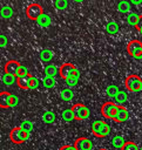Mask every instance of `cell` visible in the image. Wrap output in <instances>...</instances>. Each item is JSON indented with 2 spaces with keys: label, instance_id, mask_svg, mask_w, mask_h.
Instances as JSON below:
<instances>
[{
  "label": "cell",
  "instance_id": "b9f144b4",
  "mask_svg": "<svg viewBox=\"0 0 142 150\" xmlns=\"http://www.w3.org/2000/svg\"><path fill=\"white\" fill-rule=\"evenodd\" d=\"M140 150H142V144H141V146H140Z\"/></svg>",
  "mask_w": 142,
  "mask_h": 150
},
{
  "label": "cell",
  "instance_id": "d4e9b609",
  "mask_svg": "<svg viewBox=\"0 0 142 150\" xmlns=\"http://www.w3.org/2000/svg\"><path fill=\"white\" fill-rule=\"evenodd\" d=\"M55 83H56V80H55V77L45 76V77H43V80H42V84H43V87H45V88H47V89H50V88H53V87L55 86Z\"/></svg>",
  "mask_w": 142,
  "mask_h": 150
},
{
  "label": "cell",
  "instance_id": "3957f363",
  "mask_svg": "<svg viewBox=\"0 0 142 150\" xmlns=\"http://www.w3.org/2000/svg\"><path fill=\"white\" fill-rule=\"evenodd\" d=\"M29 135H31V134L23 131L20 127H15V128H13V129L11 130V132H9V138H11V141H12L14 144H22V143H25V142L29 138Z\"/></svg>",
  "mask_w": 142,
  "mask_h": 150
},
{
  "label": "cell",
  "instance_id": "5b68a950",
  "mask_svg": "<svg viewBox=\"0 0 142 150\" xmlns=\"http://www.w3.org/2000/svg\"><path fill=\"white\" fill-rule=\"evenodd\" d=\"M72 110L74 112L75 120H77V121H83V120L88 118V116H89V109L87 108V105H84L82 103L74 104Z\"/></svg>",
  "mask_w": 142,
  "mask_h": 150
},
{
  "label": "cell",
  "instance_id": "ba28073f",
  "mask_svg": "<svg viewBox=\"0 0 142 150\" xmlns=\"http://www.w3.org/2000/svg\"><path fill=\"white\" fill-rule=\"evenodd\" d=\"M116 109H117V105L114 102L108 101V102H106V103L102 104V107H101V114H102V116L104 118L113 120V117H114V115L116 112Z\"/></svg>",
  "mask_w": 142,
  "mask_h": 150
},
{
  "label": "cell",
  "instance_id": "83f0119b",
  "mask_svg": "<svg viewBox=\"0 0 142 150\" xmlns=\"http://www.w3.org/2000/svg\"><path fill=\"white\" fill-rule=\"evenodd\" d=\"M12 15H13V9H12V7H9V6H4V7L1 8V16H2L4 19H9V18H12Z\"/></svg>",
  "mask_w": 142,
  "mask_h": 150
},
{
  "label": "cell",
  "instance_id": "7402d4cb",
  "mask_svg": "<svg viewBox=\"0 0 142 150\" xmlns=\"http://www.w3.org/2000/svg\"><path fill=\"white\" fill-rule=\"evenodd\" d=\"M73 96H74V94L69 88H65L60 91V97L62 101H70L73 98Z\"/></svg>",
  "mask_w": 142,
  "mask_h": 150
},
{
  "label": "cell",
  "instance_id": "d6a6232c",
  "mask_svg": "<svg viewBox=\"0 0 142 150\" xmlns=\"http://www.w3.org/2000/svg\"><path fill=\"white\" fill-rule=\"evenodd\" d=\"M77 81H79V80L75 79V77H69V79L66 80V84H67L68 87H74V86H76Z\"/></svg>",
  "mask_w": 142,
  "mask_h": 150
},
{
  "label": "cell",
  "instance_id": "30bf717a",
  "mask_svg": "<svg viewBox=\"0 0 142 150\" xmlns=\"http://www.w3.org/2000/svg\"><path fill=\"white\" fill-rule=\"evenodd\" d=\"M21 64L15 61V60H9L8 62H6L5 67H4V73L5 74H11V75H14L16 76V74L19 73V69H20Z\"/></svg>",
  "mask_w": 142,
  "mask_h": 150
},
{
  "label": "cell",
  "instance_id": "603a6c76",
  "mask_svg": "<svg viewBox=\"0 0 142 150\" xmlns=\"http://www.w3.org/2000/svg\"><path fill=\"white\" fill-rule=\"evenodd\" d=\"M55 118H56V116H55V114H54L53 111H46V112L42 115V121H43L45 123H47V124L54 123V122H55Z\"/></svg>",
  "mask_w": 142,
  "mask_h": 150
},
{
  "label": "cell",
  "instance_id": "4316f807",
  "mask_svg": "<svg viewBox=\"0 0 142 150\" xmlns=\"http://www.w3.org/2000/svg\"><path fill=\"white\" fill-rule=\"evenodd\" d=\"M23 131H26V132H28V134H31L32 132V130H33V123L31 122V121H28V120H25V121H22L21 122V124L19 125Z\"/></svg>",
  "mask_w": 142,
  "mask_h": 150
},
{
  "label": "cell",
  "instance_id": "1f68e13d",
  "mask_svg": "<svg viewBox=\"0 0 142 150\" xmlns=\"http://www.w3.org/2000/svg\"><path fill=\"white\" fill-rule=\"evenodd\" d=\"M25 75H28V70H27L26 66H22V64H21V67H20V69H19V73L16 74V79H18V77H21V76H25Z\"/></svg>",
  "mask_w": 142,
  "mask_h": 150
},
{
  "label": "cell",
  "instance_id": "ffe728a7",
  "mask_svg": "<svg viewBox=\"0 0 142 150\" xmlns=\"http://www.w3.org/2000/svg\"><path fill=\"white\" fill-rule=\"evenodd\" d=\"M106 32L110 35H114L119 32V25L115 22V21H110L106 25Z\"/></svg>",
  "mask_w": 142,
  "mask_h": 150
},
{
  "label": "cell",
  "instance_id": "f35d334b",
  "mask_svg": "<svg viewBox=\"0 0 142 150\" xmlns=\"http://www.w3.org/2000/svg\"><path fill=\"white\" fill-rule=\"evenodd\" d=\"M73 77H75V79H77V80L80 79V71H79V69H77V70H76V71L74 73V75H73Z\"/></svg>",
  "mask_w": 142,
  "mask_h": 150
},
{
  "label": "cell",
  "instance_id": "9a60e30c",
  "mask_svg": "<svg viewBox=\"0 0 142 150\" xmlns=\"http://www.w3.org/2000/svg\"><path fill=\"white\" fill-rule=\"evenodd\" d=\"M39 56H40V60H41L42 62H49V61L53 59V56H54V53H53L50 49H48V48H45V49H42V50L40 52Z\"/></svg>",
  "mask_w": 142,
  "mask_h": 150
},
{
  "label": "cell",
  "instance_id": "f546056e",
  "mask_svg": "<svg viewBox=\"0 0 142 150\" xmlns=\"http://www.w3.org/2000/svg\"><path fill=\"white\" fill-rule=\"evenodd\" d=\"M121 150H138V146H137L136 143H134L131 141H127Z\"/></svg>",
  "mask_w": 142,
  "mask_h": 150
},
{
  "label": "cell",
  "instance_id": "7bdbcfd3",
  "mask_svg": "<svg viewBox=\"0 0 142 150\" xmlns=\"http://www.w3.org/2000/svg\"><path fill=\"white\" fill-rule=\"evenodd\" d=\"M141 34H142V33H141Z\"/></svg>",
  "mask_w": 142,
  "mask_h": 150
},
{
  "label": "cell",
  "instance_id": "277c9868",
  "mask_svg": "<svg viewBox=\"0 0 142 150\" xmlns=\"http://www.w3.org/2000/svg\"><path fill=\"white\" fill-rule=\"evenodd\" d=\"M127 52L135 59H142V42L140 40H131L127 45Z\"/></svg>",
  "mask_w": 142,
  "mask_h": 150
},
{
  "label": "cell",
  "instance_id": "7a4b0ae2",
  "mask_svg": "<svg viewBox=\"0 0 142 150\" xmlns=\"http://www.w3.org/2000/svg\"><path fill=\"white\" fill-rule=\"evenodd\" d=\"M124 87L128 91L137 93L142 89V79L138 75H129L124 80Z\"/></svg>",
  "mask_w": 142,
  "mask_h": 150
},
{
  "label": "cell",
  "instance_id": "44dd1931",
  "mask_svg": "<svg viewBox=\"0 0 142 150\" xmlns=\"http://www.w3.org/2000/svg\"><path fill=\"white\" fill-rule=\"evenodd\" d=\"M45 74H46V76L55 77V75L59 74V68H56L54 64H48L45 68Z\"/></svg>",
  "mask_w": 142,
  "mask_h": 150
},
{
  "label": "cell",
  "instance_id": "ab89813d",
  "mask_svg": "<svg viewBox=\"0 0 142 150\" xmlns=\"http://www.w3.org/2000/svg\"><path fill=\"white\" fill-rule=\"evenodd\" d=\"M129 2H130V5H131V4H134V5H137V4H141L142 1H141V0H138V1H137V0H130Z\"/></svg>",
  "mask_w": 142,
  "mask_h": 150
},
{
  "label": "cell",
  "instance_id": "4dcf8cb0",
  "mask_svg": "<svg viewBox=\"0 0 142 150\" xmlns=\"http://www.w3.org/2000/svg\"><path fill=\"white\" fill-rule=\"evenodd\" d=\"M54 6L58 9H66L68 7V1L67 0H56V1H54Z\"/></svg>",
  "mask_w": 142,
  "mask_h": 150
},
{
  "label": "cell",
  "instance_id": "e0dca14e",
  "mask_svg": "<svg viewBox=\"0 0 142 150\" xmlns=\"http://www.w3.org/2000/svg\"><path fill=\"white\" fill-rule=\"evenodd\" d=\"M126 142H127V141H124V138H123L122 136H120V135L114 136L113 139H111V144H113V146L116 148V149H120V150L123 148V145L126 144Z\"/></svg>",
  "mask_w": 142,
  "mask_h": 150
},
{
  "label": "cell",
  "instance_id": "2e32d148",
  "mask_svg": "<svg viewBox=\"0 0 142 150\" xmlns=\"http://www.w3.org/2000/svg\"><path fill=\"white\" fill-rule=\"evenodd\" d=\"M127 98H128V94H127V91H124V90H120L119 94L116 95V97L114 98V103H115L116 105H122V103H124V102L127 101Z\"/></svg>",
  "mask_w": 142,
  "mask_h": 150
},
{
  "label": "cell",
  "instance_id": "8fae6325",
  "mask_svg": "<svg viewBox=\"0 0 142 150\" xmlns=\"http://www.w3.org/2000/svg\"><path fill=\"white\" fill-rule=\"evenodd\" d=\"M128 115H129V112H128L127 108H124L123 105H117V109H116V112L113 117V121L119 122V123L124 122L128 120Z\"/></svg>",
  "mask_w": 142,
  "mask_h": 150
},
{
  "label": "cell",
  "instance_id": "7c38bea8",
  "mask_svg": "<svg viewBox=\"0 0 142 150\" xmlns=\"http://www.w3.org/2000/svg\"><path fill=\"white\" fill-rule=\"evenodd\" d=\"M32 80H33V76L31 74L28 75H25V76H21V77H18L16 80V83L19 86V88L26 90V89H31V83H32Z\"/></svg>",
  "mask_w": 142,
  "mask_h": 150
},
{
  "label": "cell",
  "instance_id": "8d00e7d4",
  "mask_svg": "<svg viewBox=\"0 0 142 150\" xmlns=\"http://www.w3.org/2000/svg\"><path fill=\"white\" fill-rule=\"evenodd\" d=\"M0 46L1 47H6L7 46V38L4 34L0 35Z\"/></svg>",
  "mask_w": 142,
  "mask_h": 150
},
{
  "label": "cell",
  "instance_id": "5bb4252c",
  "mask_svg": "<svg viewBox=\"0 0 142 150\" xmlns=\"http://www.w3.org/2000/svg\"><path fill=\"white\" fill-rule=\"evenodd\" d=\"M50 21H52V20H50V16L43 12V13L40 15V18L36 20V23H38L41 28H47V27L50 25Z\"/></svg>",
  "mask_w": 142,
  "mask_h": 150
},
{
  "label": "cell",
  "instance_id": "8992f818",
  "mask_svg": "<svg viewBox=\"0 0 142 150\" xmlns=\"http://www.w3.org/2000/svg\"><path fill=\"white\" fill-rule=\"evenodd\" d=\"M76 70H77V68L73 63L66 62V63H63V64L60 66V68H59V75H60L61 79H63L66 81L67 79L73 77V75H74V73Z\"/></svg>",
  "mask_w": 142,
  "mask_h": 150
},
{
  "label": "cell",
  "instance_id": "60d3db41",
  "mask_svg": "<svg viewBox=\"0 0 142 150\" xmlns=\"http://www.w3.org/2000/svg\"><path fill=\"white\" fill-rule=\"evenodd\" d=\"M99 150H108V149H103V148H102V149H99Z\"/></svg>",
  "mask_w": 142,
  "mask_h": 150
},
{
  "label": "cell",
  "instance_id": "cb8c5ba5",
  "mask_svg": "<svg viewBox=\"0 0 142 150\" xmlns=\"http://www.w3.org/2000/svg\"><path fill=\"white\" fill-rule=\"evenodd\" d=\"M15 80H18L16 76L11 75V74H5V73H4V75H2V77H1L2 83L6 84V86H12V84L15 82Z\"/></svg>",
  "mask_w": 142,
  "mask_h": 150
},
{
  "label": "cell",
  "instance_id": "9c48e42d",
  "mask_svg": "<svg viewBox=\"0 0 142 150\" xmlns=\"http://www.w3.org/2000/svg\"><path fill=\"white\" fill-rule=\"evenodd\" d=\"M74 146L76 150H92L93 143L88 137H79L74 142Z\"/></svg>",
  "mask_w": 142,
  "mask_h": 150
},
{
  "label": "cell",
  "instance_id": "f1b7e54d",
  "mask_svg": "<svg viewBox=\"0 0 142 150\" xmlns=\"http://www.w3.org/2000/svg\"><path fill=\"white\" fill-rule=\"evenodd\" d=\"M137 19H138V15L136 13H129V15L127 16V22L131 26H136Z\"/></svg>",
  "mask_w": 142,
  "mask_h": 150
},
{
  "label": "cell",
  "instance_id": "e575fe53",
  "mask_svg": "<svg viewBox=\"0 0 142 150\" xmlns=\"http://www.w3.org/2000/svg\"><path fill=\"white\" fill-rule=\"evenodd\" d=\"M39 79H36V77H34L33 76V80H32V83H31V89H36L38 87H39Z\"/></svg>",
  "mask_w": 142,
  "mask_h": 150
},
{
  "label": "cell",
  "instance_id": "74e56055",
  "mask_svg": "<svg viewBox=\"0 0 142 150\" xmlns=\"http://www.w3.org/2000/svg\"><path fill=\"white\" fill-rule=\"evenodd\" d=\"M60 150H76V149H75V146H74V145H70V144H66V145L61 146V148H60Z\"/></svg>",
  "mask_w": 142,
  "mask_h": 150
},
{
  "label": "cell",
  "instance_id": "d6986e66",
  "mask_svg": "<svg viewBox=\"0 0 142 150\" xmlns=\"http://www.w3.org/2000/svg\"><path fill=\"white\" fill-rule=\"evenodd\" d=\"M117 11L120 13H129L130 11V2L127 0H122L117 4Z\"/></svg>",
  "mask_w": 142,
  "mask_h": 150
},
{
  "label": "cell",
  "instance_id": "52a82bcc",
  "mask_svg": "<svg viewBox=\"0 0 142 150\" xmlns=\"http://www.w3.org/2000/svg\"><path fill=\"white\" fill-rule=\"evenodd\" d=\"M42 13H43V9H42L41 5H39V4H36V2L31 4V5L27 7V9H26V14H27L28 19L35 20V21L40 18V15H41Z\"/></svg>",
  "mask_w": 142,
  "mask_h": 150
},
{
  "label": "cell",
  "instance_id": "d590c367",
  "mask_svg": "<svg viewBox=\"0 0 142 150\" xmlns=\"http://www.w3.org/2000/svg\"><path fill=\"white\" fill-rule=\"evenodd\" d=\"M18 103H19V97H18L16 95L12 94V102H11V108H12V107H15Z\"/></svg>",
  "mask_w": 142,
  "mask_h": 150
},
{
  "label": "cell",
  "instance_id": "484cf974",
  "mask_svg": "<svg viewBox=\"0 0 142 150\" xmlns=\"http://www.w3.org/2000/svg\"><path fill=\"white\" fill-rule=\"evenodd\" d=\"M61 117L63 118L65 122H72L73 120H75L74 112H73L72 109H65V110L62 111V114H61Z\"/></svg>",
  "mask_w": 142,
  "mask_h": 150
},
{
  "label": "cell",
  "instance_id": "4fadbf2b",
  "mask_svg": "<svg viewBox=\"0 0 142 150\" xmlns=\"http://www.w3.org/2000/svg\"><path fill=\"white\" fill-rule=\"evenodd\" d=\"M11 102H12V94L8 91H2L0 94V107L4 109L11 108Z\"/></svg>",
  "mask_w": 142,
  "mask_h": 150
},
{
  "label": "cell",
  "instance_id": "ac0fdd59",
  "mask_svg": "<svg viewBox=\"0 0 142 150\" xmlns=\"http://www.w3.org/2000/svg\"><path fill=\"white\" fill-rule=\"evenodd\" d=\"M119 91H120L119 87H117V86H114V84H109V86L106 88V94H107V96L110 97V98H115L116 95L119 94Z\"/></svg>",
  "mask_w": 142,
  "mask_h": 150
},
{
  "label": "cell",
  "instance_id": "836d02e7",
  "mask_svg": "<svg viewBox=\"0 0 142 150\" xmlns=\"http://www.w3.org/2000/svg\"><path fill=\"white\" fill-rule=\"evenodd\" d=\"M135 28H136L140 33H142V15H138V19H137V22H136Z\"/></svg>",
  "mask_w": 142,
  "mask_h": 150
},
{
  "label": "cell",
  "instance_id": "6da1fadb",
  "mask_svg": "<svg viewBox=\"0 0 142 150\" xmlns=\"http://www.w3.org/2000/svg\"><path fill=\"white\" fill-rule=\"evenodd\" d=\"M109 131H110V128H109L108 123L102 120H97V121L93 122V124H92V132L94 136H96L99 138H103V137L108 136Z\"/></svg>",
  "mask_w": 142,
  "mask_h": 150
}]
</instances>
